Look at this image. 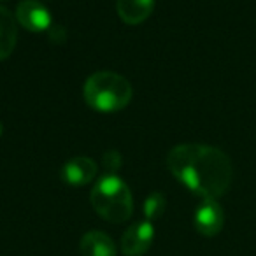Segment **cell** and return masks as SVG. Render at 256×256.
<instances>
[{"label": "cell", "mask_w": 256, "mask_h": 256, "mask_svg": "<svg viewBox=\"0 0 256 256\" xmlns=\"http://www.w3.org/2000/svg\"><path fill=\"white\" fill-rule=\"evenodd\" d=\"M167 167L179 182L202 198L218 200L232 184V162L221 150L206 144H179L170 150Z\"/></svg>", "instance_id": "6da1fadb"}, {"label": "cell", "mask_w": 256, "mask_h": 256, "mask_svg": "<svg viewBox=\"0 0 256 256\" xmlns=\"http://www.w3.org/2000/svg\"><path fill=\"white\" fill-rule=\"evenodd\" d=\"M84 100L98 112H116L132 100V86L116 72L100 70L84 82Z\"/></svg>", "instance_id": "7a4b0ae2"}, {"label": "cell", "mask_w": 256, "mask_h": 256, "mask_svg": "<svg viewBox=\"0 0 256 256\" xmlns=\"http://www.w3.org/2000/svg\"><path fill=\"white\" fill-rule=\"evenodd\" d=\"M92 206L110 223H124L134 212V198L128 184L116 174H107L92 190Z\"/></svg>", "instance_id": "3957f363"}, {"label": "cell", "mask_w": 256, "mask_h": 256, "mask_svg": "<svg viewBox=\"0 0 256 256\" xmlns=\"http://www.w3.org/2000/svg\"><path fill=\"white\" fill-rule=\"evenodd\" d=\"M154 238V228L151 221L144 220L128 226L121 237V251L124 256H142L151 248Z\"/></svg>", "instance_id": "277c9868"}, {"label": "cell", "mask_w": 256, "mask_h": 256, "mask_svg": "<svg viewBox=\"0 0 256 256\" xmlns=\"http://www.w3.org/2000/svg\"><path fill=\"white\" fill-rule=\"evenodd\" d=\"M193 223H195L196 232L204 237H214L220 234L224 224V212L218 200L204 198L202 204L196 207Z\"/></svg>", "instance_id": "5b68a950"}, {"label": "cell", "mask_w": 256, "mask_h": 256, "mask_svg": "<svg viewBox=\"0 0 256 256\" xmlns=\"http://www.w3.org/2000/svg\"><path fill=\"white\" fill-rule=\"evenodd\" d=\"M16 20L30 32H44L51 28V14L39 0H23L16 8Z\"/></svg>", "instance_id": "8992f818"}, {"label": "cell", "mask_w": 256, "mask_h": 256, "mask_svg": "<svg viewBox=\"0 0 256 256\" xmlns=\"http://www.w3.org/2000/svg\"><path fill=\"white\" fill-rule=\"evenodd\" d=\"M96 176V164L88 156H74L62 167V179L70 186H84Z\"/></svg>", "instance_id": "52a82bcc"}, {"label": "cell", "mask_w": 256, "mask_h": 256, "mask_svg": "<svg viewBox=\"0 0 256 256\" xmlns=\"http://www.w3.org/2000/svg\"><path fill=\"white\" fill-rule=\"evenodd\" d=\"M116 9L126 25H139L151 16L154 0H116Z\"/></svg>", "instance_id": "ba28073f"}, {"label": "cell", "mask_w": 256, "mask_h": 256, "mask_svg": "<svg viewBox=\"0 0 256 256\" xmlns=\"http://www.w3.org/2000/svg\"><path fill=\"white\" fill-rule=\"evenodd\" d=\"M18 40V20L9 9L0 6V60L12 54Z\"/></svg>", "instance_id": "9c48e42d"}, {"label": "cell", "mask_w": 256, "mask_h": 256, "mask_svg": "<svg viewBox=\"0 0 256 256\" xmlns=\"http://www.w3.org/2000/svg\"><path fill=\"white\" fill-rule=\"evenodd\" d=\"M79 249L81 256H116V246L112 238L98 230H92L82 235Z\"/></svg>", "instance_id": "30bf717a"}, {"label": "cell", "mask_w": 256, "mask_h": 256, "mask_svg": "<svg viewBox=\"0 0 256 256\" xmlns=\"http://www.w3.org/2000/svg\"><path fill=\"white\" fill-rule=\"evenodd\" d=\"M165 206H167V202H165V196L162 195V193H151V195L146 198V202H144V214H146V220L151 221V220L160 218L165 210Z\"/></svg>", "instance_id": "8fae6325"}, {"label": "cell", "mask_w": 256, "mask_h": 256, "mask_svg": "<svg viewBox=\"0 0 256 256\" xmlns=\"http://www.w3.org/2000/svg\"><path fill=\"white\" fill-rule=\"evenodd\" d=\"M102 165L107 170V174H116L118 168L121 167V154L116 150H110L107 153H104L102 156Z\"/></svg>", "instance_id": "7c38bea8"}, {"label": "cell", "mask_w": 256, "mask_h": 256, "mask_svg": "<svg viewBox=\"0 0 256 256\" xmlns=\"http://www.w3.org/2000/svg\"><path fill=\"white\" fill-rule=\"evenodd\" d=\"M0 136H2V123H0Z\"/></svg>", "instance_id": "4fadbf2b"}]
</instances>
